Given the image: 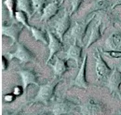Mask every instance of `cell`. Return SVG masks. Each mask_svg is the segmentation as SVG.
I'll use <instances>...</instances> for the list:
<instances>
[{"mask_svg": "<svg viewBox=\"0 0 121 115\" xmlns=\"http://www.w3.org/2000/svg\"><path fill=\"white\" fill-rule=\"evenodd\" d=\"M53 88H54V84H51V83L43 86L40 90L39 97H41L42 99H48L51 96V94L53 92Z\"/></svg>", "mask_w": 121, "mask_h": 115, "instance_id": "9", "label": "cell"}, {"mask_svg": "<svg viewBox=\"0 0 121 115\" xmlns=\"http://www.w3.org/2000/svg\"><path fill=\"white\" fill-rule=\"evenodd\" d=\"M64 1H65V0H61V2H60V4H62V3L64 2Z\"/></svg>", "mask_w": 121, "mask_h": 115, "instance_id": "24", "label": "cell"}, {"mask_svg": "<svg viewBox=\"0 0 121 115\" xmlns=\"http://www.w3.org/2000/svg\"><path fill=\"white\" fill-rule=\"evenodd\" d=\"M110 47L114 50H120L121 49V34H114L109 38Z\"/></svg>", "mask_w": 121, "mask_h": 115, "instance_id": "7", "label": "cell"}, {"mask_svg": "<svg viewBox=\"0 0 121 115\" xmlns=\"http://www.w3.org/2000/svg\"><path fill=\"white\" fill-rule=\"evenodd\" d=\"M66 69V66H65V63L62 61V60H60L58 59L56 64H55V72L57 74H61L65 71Z\"/></svg>", "mask_w": 121, "mask_h": 115, "instance_id": "18", "label": "cell"}, {"mask_svg": "<svg viewBox=\"0 0 121 115\" xmlns=\"http://www.w3.org/2000/svg\"><path fill=\"white\" fill-rule=\"evenodd\" d=\"M60 4L57 1H53L51 3H48L43 10V19L44 20H49L54 15L56 14L59 10Z\"/></svg>", "mask_w": 121, "mask_h": 115, "instance_id": "1", "label": "cell"}, {"mask_svg": "<svg viewBox=\"0 0 121 115\" xmlns=\"http://www.w3.org/2000/svg\"><path fill=\"white\" fill-rule=\"evenodd\" d=\"M70 26V17L67 13H65L63 18L61 19V21L60 22V24L57 26V32L59 34L60 38H63V35L65 34V32L68 30Z\"/></svg>", "mask_w": 121, "mask_h": 115, "instance_id": "2", "label": "cell"}, {"mask_svg": "<svg viewBox=\"0 0 121 115\" xmlns=\"http://www.w3.org/2000/svg\"><path fill=\"white\" fill-rule=\"evenodd\" d=\"M32 32H33L35 38L37 40H42V41H44V42H47V39H46L44 34H43L40 30H38V29H36V28H32Z\"/></svg>", "mask_w": 121, "mask_h": 115, "instance_id": "19", "label": "cell"}, {"mask_svg": "<svg viewBox=\"0 0 121 115\" xmlns=\"http://www.w3.org/2000/svg\"><path fill=\"white\" fill-rule=\"evenodd\" d=\"M53 1H55V0H53Z\"/></svg>", "mask_w": 121, "mask_h": 115, "instance_id": "25", "label": "cell"}, {"mask_svg": "<svg viewBox=\"0 0 121 115\" xmlns=\"http://www.w3.org/2000/svg\"><path fill=\"white\" fill-rule=\"evenodd\" d=\"M110 71L108 66L104 63V61L98 56L97 57V72H98V75L100 77H106L108 75V73Z\"/></svg>", "mask_w": 121, "mask_h": 115, "instance_id": "6", "label": "cell"}, {"mask_svg": "<svg viewBox=\"0 0 121 115\" xmlns=\"http://www.w3.org/2000/svg\"><path fill=\"white\" fill-rule=\"evenodd\" d=\"M85 67H86V60L84 61V63L81 67L80 72L78 73L76 80V84L81 87H87V81L85 80Z\"/></svg>", "mask_w": 121, "mask_h": 115, "instance_id": "8", "label": "cell"}, {"mask_svg": "<svg viewBox=\"0 0 121 115\" xmlns=\"http://www.w3.org/2000/svg\"><path fill=\"white\" fill-rule=\"evenodd\" d=\"M88 24H77L75 26V28L73 29V34L76 35L77 38H83Z\"/></svg>", "mask_w": 121, "mask_h": 115, "instance_id": "11", "label": "cell"}, {"mask_svg": "<svg viewBox=\"0 0 121 115\" xmlns=\"http://www.w3.org/2000/svg\"><path fill=\"white\" fill-rule=\"evenodd\" d=\"M33 2V6H34V10L35 11H43L44 9L46 8L47 4V0H32Z\"/></svg>", "mask_w": 121, "mask_h": 115, "instance_id": "13", "label": "cell"}, {"mask_svg": "<svg viewBox=\"0 0 121 115\" xmlns=\"http://www.w3.org/2000/svg\"><path fill=\"white\" fill-rule=\"evenodd\" d=\"M83 0H71V4H72V11H71V15L76 13L78 10L80 5L82 4Z\"/></svg>", "mask_w": 121, "mask_h": 115, "instance_id": "20", "label": "cell"}, {"mask_svg": "<svg viewBox=\"0 0 121 115\" xmlns=\"http://www.w3.org/2000/svg\"><path fill=\"white\" fill-rule=\"evenodd\" d=\"M121 83V72L116 70L114 74L111 76L109 81V85L113 91H118Z\"/></svg>", "mask_w": 121, "mask_h": 115, "instance_id": "4", "label": "cell"}, {"mask_svg": "<svg viewBox=\"0 0 121 115\" xmlns=\"http://www.w3.org/2000/svg\"><path fill=\"white\" fill-rule=\"evenodd\" d=\"M68 54L73 57L74 59H76V62L78 63V61L80 60V55H81V48L76 46V45H74L70 48L69 52H68Z\"/></svg>", "mask_w": 121, "mask_h": 115, "instance_id": "12", "label": "cell"}, {"mask_svg": "<svg viewBox=\"0 0 121 115\" xmlns=\"http://www.w3.org/2000/svg\"><path fill=\"white\" fill-rule=\"evenodd\" d=\"M5 4L8 7L11 16L14 17L16 13V8H17V0H6Z\"/></svg>", "mask_w": 121, "mask_h": 115, "instance_id": "15", "label": "cell"}, {"mask_svg": "<svg viewBox=\"0 0 121 115\" xmlns=\"http://www.w3.org/2000/svg\"><path fill=\"white\" fill-rule=\"evenodd\" d=\"M109 53L110 55L114 56V57H121V52H109V53Z\"/></svg>", "mask_w": 121, "mask_h": 115, "instance_id": "22", "label": "cell"}, {"mask_svg": "<svg viewBox=\"0 0 121 115\" xmlns=\"http://www.w3.org/2000/svg\"><path fill=\"white\" fill-rule=\"evenodd\" d=\"M18 30H19V27L18 26H15V25H13V26H11V27H9V28L8 29H5V32L6 33H8V34H9L10 36L12 35L13 37H17L18 36Z\"/></svg>", "mask_w": 121, "mask_h": 115, "instance_id": "21", "label": "cell"}, {"mask_svg": "<svg viewBox=\"0 0 121 115\" xmlns=\"http://www.w3.org/2000/svg\"><path fill=\"white\" fill-rule=\"evenodd\" d=\"M14 56L18 57L19 59L22 60V61H26L31 57V54L27 52V50L22 47V45H20V47L18 48V51L16 52V53H14Z\"/></svg>", "mask_w": 121, "mask_h": 115, "instance_id": "10", "label": "cell"}, {"mask_svg": "<svg viewBox=\"0 0 121 115\" xmlns=\"http://www.w3.org/2000/svg\"><path fill=\"white\" fill-rule=\"evenodd\" d=\"M22 78H23V81L25 82V85H28L31 82H34L35 81V77L34 76V74L32 72L29 71H23L22 73Z\"/></svg>", "mask_w": 121, "mask_h": 115, "instance_id": "16", "label": "cell"}, {"mask_svg": "<svg viewBox=\"0 0 121 115\" xmlns=\"http://www.w3.org/2000/svg\"><path fill=\"white\" fill-rule=\"evenodd\" d=\"M26 12H24V11H22V10H19V11H16L15 13V17L17 18V20L20 22V23H22V24H26V25H28V24H27V17H26Z\"/></svg>", "mask_w": 121, "mask_h": 115, "instance_id": "17", "label": "cell"}, {"mask_svg": "<svg viewBox=\"0 0 121 115\" xmlns=\"http://www.w3.org/2000/svg\"><path fill=\"white\" fill-rule=\"evenodd\" d=\"M49 50H50V56H49V59L53 56V54L55 53H57L58 51H60V48H61V44L60 42L55 38V36L49 32Z\"/></svg>", "mask_w": 121, "mask_h": 115, "instance_id": "5", "label": "cell"}, {"mask_svg": "<svg viewBox=\"0 0 121 115\" xmlns=\"http://www.w3.org/2000/svg\"><path fill=\"white\" fill-rule=\"evenodd\" d=\"M101 37V31H100V24H98L94 29L92 30V34H91V39H90V42H89V46L92 44L93 42H95L99 38Z\"/></svg>", "mask_w": 121, "mask_h": 115, "instance_id": "14", "label": "cell"}, {"mask_svg": "<svg viewBox=\"0 0 121 115\" xmlns=\"http://www.w3.org/2000/svg\"><path fill=\"white\" fill-rule=\"evenodd\" d=\"M17 8L20 10L26 12L28 15H31L34 10V6L32 0H17Z\"/></svg>", "mask_w": 121, "mask_h": 115, "instance_id": "3", "label": "cell"}, {"mask_svg": "<svg viewBox=\"0 0 121 115\" xmlns=\"http://www.w3.org/2000/svg\"><path fill=\"white\" fill-rule=\"evenodd\" d=\"M120 6H121V0H119L117 3H116V4L113 6V8L115 9V8H117V7H120Z\"/></svg>", "mask_w": 121, "mask_h": 115, "instance_id": "23", "label": "cell"}]
</instances>
